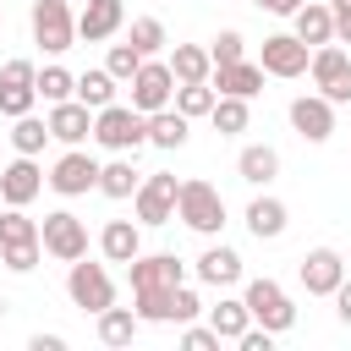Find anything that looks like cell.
Wrapping results in <instances>:
<instances>
[{
	"label": "cell",
	"instance_id": "cell-1",
	"mask_svg": "<svg viewBox=\"0 0 351 351\" xmlns=\"http://www.w3.org/2000/svg\"><path fill=\"white\" fill-rule=\"evenodd\" d=\"M93 143H104L110 154H137L148 143V115L137 104H104L93 110Z\"/></svg>",
	"mask_w": 351,
	"mask_h": 351
},
{
	"label": "cell",
	"instance_id": "cell-2",
	"mask_svg": "<svg viewBox=\"0 0 351 351\" xmlns=\"http://www.w3.org/2000/svg\"><path fill=\"white\" fill-rule=\"evenodd\" d=\"M176 219H186L197 236H219V225H225V197H219L208 181H181Z\"/></svg>",
	"mask_w": 351,
	"mask_h": 351
},
{
	"label": "cell",
	"instance_id": "cell-3",
	"mask_svg": "<svg viewBox=\"0 0 351 351\" xmlns=\"http://www.w3.org/2000/svg\"><path fill=\"white\" fill-rule=\"evenodd\" d=\"M66 296H71L82 313H93V318H99V313L115 302V280H110V269H104V263H82V258H77V263H71V274H66Z\"/></svg>",
	"mask_w": 351,
	"mask_h": 351
},
{
	"label": "cell",
	"instance_id": "cell-4",
	"mask_svg": "<svg viewBox=\"0 0 351 351\" xmlns=\"http://www.w3.org/2000/svg\"><path fill=\"white\" fill-rule=\"evenodd\" d=\"M33 44H44L49 55H66L77 44V16L66 0H33Z\"/></svg>",
	"mask_w": 351,
	"mask_h": 351
},
{
	"label": "cell",
	"instance_id": "cell-5",
	"mask_svg": "<svg viewBox=\"0 0 351 351\" xmlns=\"http://www.w3.org/2000/svg\"><path fill=\"white\" fill-rule=\"evenodd\" d=\"M38 241H44V252H49V258H60V263H77V258H88V230H82V219H77V214H66V208L44 214V225H38Z\"/></svg>",
	"mask_w": 351,
	"mask_h": 351
},
{
	"label": "cell",
	"instance_id": "cell-6",
	"mask_svg": "<svg viewBox=\"0 0 351 351\" xmlns=\"http://www.w3.org/2000/svg\"><path fill=\"white\" fill-rule=\"evenodd\" d=\"M307 71H313V82H318V93L329 104H351V55L340 44H318Z\"/></svg>",
	"mask_w": 351,
	"mask_h": 351
},
{
	"label": "cell",
	"instance_id": "cell-7",
	"mask_svg": "<svg viewBox=\"0 0 351 351\" xmlns=\"http://www.w3.org/2000/svg\"><path fill=\"white\" fill-rule=\"evenodd\" d=\"M126 88H132V104H137L143 115H154V110H165V104L176 99V71H170V60H154V55H148Z\"/></svg>",
	"mask_w": 351,
	"mask_h": 351
},
{
	"label": "cell",
	"instance_id": "cell-8",
	"mask_svg": "<svg viewBox=\"0 0 351 351\" xmlns=\"http://www.w3.org/2000/svg\"><path fill=\"white\" fill-rule=\"evenodd\" d=\"M247 313H252V324H263L269 335H285V329L296 324V307H291V296H285L274 280H252V285H247Z\"/></svg>",
	"mask_w": 351,
	"mask_h": 351
},
{
	"label": "cell",
	"instance_id": "cell-9",
	"mask_svg": "<svg viewBox=\"0 0 351 351\" xmlns=\"http://www.w3.org/2000/svg\"><path fill=\"white\" fill-rule=\"evenodd\" d=\"M38 99V66L33 60H5L0 66V115H27Z\"/></svg>",
	"mask_w": 351,
	"mask_h": 351
},
{
	"label": "cell",
	"instance_id": "cell-10",
	"mask_svg": "<svg viewBox=\"0 0 351 351\" xmlns=\"http://www.w3.org/2000/svg\"><path fill=\"white\" fill-rule=\"evenodd\" d=\"M99 159L93 154H82V148H66L60 159H55V170H49V186L60 192V197H82V192H93L99 186Z\"/></svg>",
	"mask_w": 351,
	"mask_h": 351
},
{
	"label": "cell",
	"instance_id": "cell-11",
	"mask_svg": "<svg viewBox=\"0 0 351 351\" xmlns=\"http://www.w3.org/2000/svg\"><path fill=\"white\" fill-rule=\"evenodd\" d=\"M258 66H263L269 77H302V71L313 66V44H302L296 33H274V38H263Z\"/></svg>",
	"mask_w": 351,
	"mask_h": 351
},
{
	"label": "cell",
	"instance_id": "cell-12",
	"mask_svg": "<svg viewBox=\"0 0 351 351\" xmlns=\"http://www.w3.org/2000/svg\"><path fill=\"white\" fill-rule=\"evenodd\" d=\"M176 203H181V181L165 176V170L137 186V219H143V225H170V219H176Z\"/></svg>",
	"mask_w": 351,
	"mask_h": 351
},
{
	"label": "cell",
	"instance_id": "cell-13",
	"mask_svg": "<svg viewBox=\"0 0 351 351\" xmlns=\"http://www.w3.org/2000/svg\"><path fill=\"white\" fill-rule=\"evenodd\" d=\"M132 274V291H176L181 285V258L176 252H137L126 263Z\"/></svg>",
	"mask_w": 351,
	"mask_h": 351
},
{
	"label": "cell",
	"instance_id": "cell-14",
	"mask_svg": "<svg viewBox=\"0 0 351 351\" xmlns=\"http://www.w3.org/2000/svg\"><path fill=\"white\" fill-rule=\"evenodd\" d=\"M302 285H307V296H335L340 291V280H346V258L335 252V247H313L307 258H302Z\"/></svg>",
	"mask_w": 351,
	"mask_h": 351
},
{
	"label": "cell",
	"instance_id": "cell-15",
	"mask_svg": "<svg viewBox=\"0 0 351 351\" xmlns=\"http://www.w3.org/2000/svg\"><path fill=\"white\" fill-rule=\"evenodd\" d=\"M38 192H44V170L33 165V154H16V159L0 170V197H5L11 208H27Z\"/></svg>",
	"mask_w": 351,
	"mask_h": 351
},
{
	"label": "cell",
	"instance_id": "cell-16",
	"mask_svg": "<svg viewBox=\"0 0 351 351\" xmlns=\"http://www.w3.org/2000/svg\"><path fill=\"white\" fill-rule=\"evenodd\" d=\"M291 126H296L307 143H329V132H335V104H329L324 93H302V99H291Z\"/></svg>",
	"mask_w": 351,
	"mask_h": 351
},
{
	"label": "cell",
	"instance_id": "cell-17",
	"mask_svg": "<svg viewBox=\"0 0 351 351\" xmlns=\"http://www.w3.org/2000/svg\"><path fill=\"white\" fill-rule=\"evenodd\" d=\"M49 132H55V143L77 148L82 137H93V110L82 99H60V104H49Z\"/></svg>",
	"mask_w": 351,
	"mask_h": 351
},
{
	"label": "cell",
	"instance_id": "cell-18",
	"mask_svg": "<svg viewBox=\"0 0 351 351\" xmlns=\"http://www.w3.org/2000/svg\"><path fill=\"white\" fill-rule=\"evenodd\" d=\"M121 22H126L121 0H88V5H82V16H77V38H88V44H104V38H110Z\"/></svg>",
	"mask_w": 351,
	"mask_h": 351
},
{
	"label": "cell",
	"instance_id": "cell-19",
	"mask_svg": "<svg viewBox=\"0 0 351 351\" xmlns=\"http://www.w3.org/2000/svg\"><path fill=\"white\" fill-rule=\"evenodd\" d=\"M214 93H236V99H252L263 88V66L258 60H230V66H214Z\"/></svg>",
	"mask_w": 351,
	"mask_h": 351
},
{
	"label": "cell",
	"instance_id": "cell-20",
	"mask_svg": "<svg viewBox=\"0 0 351 351\" xmlns=\"http://www.w3.org/2000/svg\"><path fill=\"white\" fill-rule=\"evenodd\" d=\"M99 252H104L110 263H132V258L143 252V230H137L132 219H110V225L99 230Z\"/></svg>",
	"mask_w": 351,
	"mask_h": 351
},
{
	"label": "cell",
	"instance_id": "cell-21",
	"mask_svg": "<svg viewBox=\"0 0 351 351\" xmlns=\"http://www.w3.org/2000/svg\"><path fill=\"white\" fill-rule=\"evenodd\" d=\"M291 22H296L291 33H296L302 44H313V49H318V44H335V11H329V5H313V0H307Z\"/></svg>",
	"mask_w": 351,
	"mask_h": 351
},
{
	"label": "cell",
	"instance_id": "cell-22",
	"mask_svg": "<svg viewBox=\"0 0 351 351\" xmlns=\"http://www.w3.org/2000/svg\"><path fill=\"white\" fill-rule=\"evenodd\" d=\"M236 176H241L247 186H269V181L280 176V154H274L269 143H252V148H241V159H236Z\"/></svg>",
	"mask_w": 351,
	"mask_h": 351
},
{
	"label": "cell",
	"instance_id": "cell-23",
	"mask_svg": "<svg viewBox=\"0 0 351 351\" xmlns=\"http://www.w3.org/2000/svg\"><path fill=\"white\" fill-rule=\"evenodd\" d=\"M285 203L280 197H252L247 203V230L258 236V241H274V236H285Z\"/></svg>",
	"mask_w": 351,
	"mask_h": 351
},
{
	"label": "cell",
	"instance_id": "cell-24",
	"mask_svg": "<svg viewBox=\"0 0 351 351\" xmlns=\"http://www.w3.org/2000/svg\"><path fill=\"white\" fill-rule=\"evenodd\" d=\"M197 280L203 285H236L241 280V252L236 247H208L197 258Z\"/></svg>",
	"mask_w": 351,
	"mask_h": 351
},
{
	"label": "cell",
	"instance_id": "cell-25",
	"mask_svg": "<svg viewBox=\"0 0 351 351\" xmlns=\"http://www.w3.org/2000/svg\"><path fill=\"white\" fill-rule=\"evenodd\" d=\"M170 71H176V82H208L214 77V55L203 44H176L170 49Z\"/></svg>",
	"mask_w": 351,
	"mask_h": 351
},
{
	"label": "cell",
	"instance_id": "cell-26",
	"mask_svg": "<svg viewBox=\"0 0 351 351\" xmlns=\"http://www.w3.org/2000/svg\"><path fill=\"white\" fill-rule=\"evenodd\" d=\"M208 324L219 340H241L252 329V313H247V296H225L219 307H208Z\"/></svg>",
	"mask_w": 351,
	"mask_h": 351
},
{
	"label": "cell",
	"instance_id": "cell-27",
	"mask_svg": "<svg viewBox=\"0 0 351 351\" xmlns=\"http://www.w3.org/2000/svg\"><path fill=\"white\" fill-rule=\"evenodd\" d=\"M137 329H143L137 307H115V302H110V307L99 313V340H104V346H132Z\"/></svg>",
	"mask_w": 351,
	"mask_h": 351
},
{
	"label": "cell",
	"instance_id": "cell-28",
	"mask_svg": "<svg viewBox=\"0 0 351 351\" xmlns=\"http://www.w3.org/2000/svg\"><path fill=\"white\" fill-rule=\"evenodd\" d=\"M148 143H154V148H181V143H186V115L170 110V104L154 110V115H148Z\"/></svg>",
	"mask_w": 351,
	"mask_h": 351
},
{
	"label": "cell",
	"instance_id": "cell-29",
	"mask_svg": "<svg viewBox=\"0 0 351 351\" xmlns=\"http://www.w3.org/2000/svg\"><path fill=\"white\" fill-rule=\"evenodd\" d=\"M137 186H143V176L132 170V159H110V165L99 170V192L115 197V203H121V197H137Z\"/></svg>",
	"mask_w": 351,
	"mask_h": 351
},
{
	"label": "cell",
	"instance_id": "cell-30",
	"mask_svg": "<svg viewBox=\"0 0 351 351\" xmlns=\"http://www.w3.org/2000/svg\"><path fill=\"white\" fill-rule=\"evenodd\" d=\"M49 137H55V132H49V121H38L33 110H27V115H16V126H11V148H16V154H33V159L44 154V143H49Z\"/></svg>",
	"mask_w": 351,
	"mask_h": 351
},
{
	"label": "cell",
	"instance_id": "cell-31",
	"mask_svg": "<svg viewBox=\"0 0 351 351\" xmlns=\"http://www.w3.org/2000/svg\"><path fill=\"white\" fill-rule=\"evenodd\" d=\"M208 121H214V132H219V137H236V132H247V99H236V93H219V99H214V110H208Z\"/></svg>",
	"mask_w": 351,
	"mask_h": 351
},
{
	"label": "cell",
	"instance_id": "cell-32",
	"mask_svg": "<svg viewBox=\"0 0 351 351\" xmlns=\"http://www.w3.org/2000/svg\"><path fill=\"white\" fill-rule=\"evenodd\" d=\"M77 99H82L88 110L115 104V77H110V66H104V71H82V77H77Z\"/></svg>",
	"mask_w": 351,
	"mask_h": 351
},
{
	"label": "cell",
	"instance_id": "cell-33",
	"mask_svg": "<svg viewBox=\"0 0 351 351\" xmlns=\"http://www.w3.org/2000/svg\"><path fill=\"white\" fill-rule=\"evenodd\" d=\"M214 82H176V110L186 115V121H197V115H208L214 110Z\"/></svg>",
	"mask_w": 351,
	"mask_h": 351
},
{
	"label": "cell",
	"instance_id": "cell-34",
	"mask_svg": "<svg viewBox=\"0 0 351 351\" xmlns=\"http://www.w3.org/2000/svg\"><path fill=\"white\" fill-rule=\"evenodd\" d=\"M38 99H44V104L77 99V77H71L66 66H44V71H38Z\"/></svg>",
	"mask_w": 351,
	"mask_h": 351
},
{
	"label": "cell",
	"instance_id": "cell-35",
	"mask_svg": "<svg viewBox=\"0 0 351 351\" xmlns=\"http://www.w3.org/2000/svg\"><path fill=\"white\" fill-rule=\"evenodd\" d=\"M22 241H38V225L22 214V208H0V247H22Z\"/></svg>",
	"mask_w": 351,
	"mask_h": 351
},
{
	"label": "cell",
	"instance_id": "cell-36",
	"mask_svg": "<svg viewBox=\"0 0 351 351\" xmlns=\"http://www.w3.org/2000/svg\"><path fill=\"white\" fill-rule=\"evenodd\" d=\"M126 44H132L137 55H159V49H165L170 38H165V22H159V16H137V22H132V38H126Z\"/></svg>",
	"mask_w": 351,
	"mask_h": 351
},
{
	"label": "cell",
	"instance_id": "cell-37",
	"mask_svg": "<svg viewBox=\"0 0 351 351\" xmlns=\"http://www.w3.org/2000/svg\"><path fill=\"white\" fill-rule=\"evenodd\" d=\"M132 296H137V318H143V324H176L170 291H132Z\"/></svg>",
	"mask_w": 351,
	"mask_h": 351
},
{
	"label": "cell",
	"instance_id": "cell-38",
	"mask_svg": "<svg viewBox=\"0 0 351 351\" xmlns=\"http://www.w3.org/2000/svg\"><path fill=\"white\" fill-rule=\"evenodd\" d=\"M143 60H148V55H137L132 44H110V55H104V66H110V77H115V82H132Z\"/></svg>",
	"mask_w": 351,
	"mask_h": 351
},
{
	"label": "cell",
	"instance_id": "cell-39",
	"mask_svg": "<svg viewBox=\"0 0 351 351\" xmlns=\"http://www.w3.org/2000/svg\"><path fill=\"white\" fill-rule=\"evenodd\" d=\"M208 55H214V66H230V60H247V38L236 33V27H225L214 44H208Z\"/></svg>",
	"mask_w": 351,
	"mask_h": 351
},
{
	"label": "cell",
	"instance_id": "cell-40",
	"mask_svg": "<svg viewBox=\"0 0 351 351\" xmlns=\"http://www.w3.org/2000/svg\"><path fill=\"white\" fill-rule=\"evenodd\" d=\"M38 252H44V241H22V247H0V263H5L11 274H27V269L38 263Z\"/></svg>",
	"mask_w": 351,
	"mask_h": 351
},
{
	"label": "cell",
	"instance_id": "cell-41",
	"mask_svg": "<svg viewBox=\"0 0 351 351\" xmlns=\"http://www.w3.org/2000/svg\"><path fill=\"white\" fill-rule=\"evenodd\" d=\"M170 313H176V324H192V318L203 313V302H197V291H186V285H176V291H170Z\"/></svg>",
	"mask_w": 351,
	"mask_h": 351
},
{
	"label": "cell",
	"instance_id": "cell-42",
	"mask_svg": "<svg viewBox=\"0 0 351 351\" xmlns=\"http://www.w3.org/2000/svg\"><path fill=\"white\" fill-rule=\"evenodd\" d=\"M181 346H186V351H219V335H214V324H208V329H197V324H186V335H181Z\"/></svg>",
	"mask_w": 351,
	"mask_h": 351
},
{
	"label": "cell",
	"instance_id": "cell-43",
	"mask_svg": "<svg viewBox=\"0 0 351 351\" xmlns=\"http://www.w3.org/2000/svg\"><path fill=\"white\" fill-rule=\"evenodd\" d=\"M329 11H335V38L351 44V0H329Z\"/></svg>",
	"mask_w": 351,
	"mask_h": 351
},
{
	"label": "cell",
	"instance_id": "cell-44",
	"mask_svg": "<svg viewBox=\"0 0 351 351\" xmlns=\"http://www.w3.org/2000/svg\"><path fill=\"white\" fill-rule=\"evenodd\" d=\"M252 5H258V11H274V16H296L307 0H252Z\"/></svg>",
	"mask_w": 351,
	"mask_h": 351
},
{
	"label": "cell",
	"instance_id": "cell-45",
	"mask_svg": "<svg viewBox=\"0 0 351 351\" xmlns=\"http://www.w3.org/2000/svg\"><path fill=\"white\" fill-rule=\"evenodd\" d=\"M335 313H340V324H351V280H340V291H335Z\"/></svg>",
	"mask_w": 351,
	"mask_h": 351
},
{
	"label": "cell",
	"instance_id": "cell-46",
	"mask_svg": "<svg viewBox=\"0 0 351 351\" xmlns=\"http://www.w3.org/2000/svg\"><path fill=\"white\" fill-rule=\"evenodd\" d=\"M27 351H66V340H60V335H33Z\"/></svg>",
	"mask_w": 351,
	"mask_h": 351
},
{
	"label": "cell",
	"instance_id": "cell-47",
	"mask_svg": "<svg viewBox=\"0 0 351 351\" xmlns=\"http://www.w3.org/2000/svg\"><path fill=\"white\" fill-rule=\"evenodd\" d=\"M0 208H5V197H0Z\"/></svg>",
	"mask_w": 351,
	"mask_h": 351
}]
</instances>
